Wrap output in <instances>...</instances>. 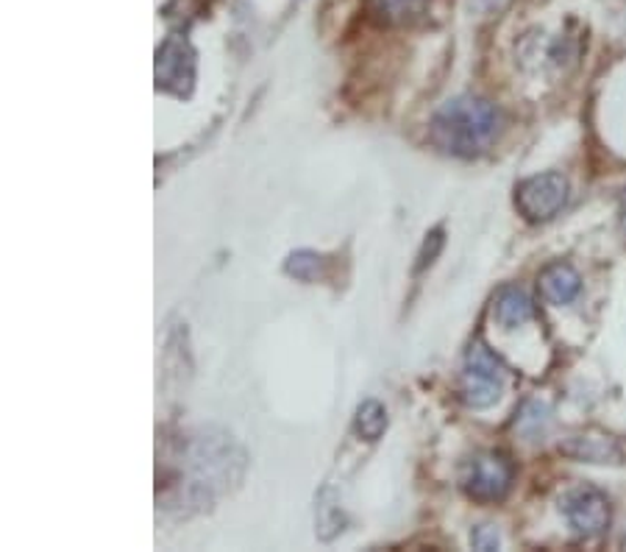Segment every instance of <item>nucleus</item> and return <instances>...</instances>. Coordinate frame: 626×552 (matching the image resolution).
Here are the masks:
<instances>
[{
    "label": "nucleus",
    "instance_id": "f03ea898",
    "mask_svg": "<svg viewBox=\"0 0 626 552\" xmlns=\"http://www.w3.org/2000/svg\"><path fill=\"white\" fill-rule=\"evenodd\" d=\"M507 386V368L484 344H473L462 366L460 393L462 402L473 410H484L495 405Z\"/></svg>",
    "mask_w": 626,
    "mask_h": 552
},
{
    "label": "nucleus",
    "instance_id": "6e6552de",
    "mask_svg": "<svg viewBox=\"0 0 626 552\" xmlns=\"http://www.w3.org/2000/svg\"><path fill=\"white\" fill-rule=\"evenodd\" d=\"M579 290H582V279L568 263H552L541 274V294L543 299L552 301V305L557 307L571 305V301L579 296Z\"/></svg>",
    "mask_w": 626,
    "mask_h": 552
},
{
    "label": "nucleus",
    "instance_id": "9d476101",
    "mask_svg": "<svg viewBox=\"0 0 626 552\" xmlns=\"http://www.w3.org/2000/svg\"><path fill=\"white\" fill-rule=\"evenodd\" d=\"M388 430V413L379 402L368 399V402L359 405L357 410V432L365 438V441H379Z\"/></svg>",
    "mask_w": 626,
    "mask_h": 552
},
{
    "label": "nucleus",
    "instance_id": "20e7f679",
    "mask_svg": "<svg viewBox=\"0 0 626 552\" xmlns=\"http://www.w3.org/2000/svg\"><path fill=\"white\" fill-rule=\"evenodd\" d=\"M568 202V178L563 173H541L519 184L515 207L532 224L552 221Z\"/></svg>",
    "mask_w": 626,
    "mask_h": 552
},
{
    "label": "nucleus",
    "instance_id": "7ed1b4c3",
    "mask_svg": "<svg viewBox=\"0 0 626 552\" xmlns=\"http://www.w3.org/2000/svg\"><path fill=\"white\" fill-rule=\"evenodd\" d=\"M513 463L499 452H479L465 460L460 472V485L471 500L499 502L513 485Z\"/></svg>",
    "mask_w": 626,
    "mask_h": 552
},
{
    "label": "nucleus",
    "instance_id": "4468645a",
    "mask_svg": "<svg viewBox=\"0 0 626 552\" xmlns=\"http://www.w3.org/2000/svg\"><path fill=\"white\" fill-rule=\"evenodd\" d=\"M471 544L482 552H493L501 546V539L499 533H495V528H490V524H479V528H473L471 533Z\"/></svg>",
    "mask_w": 626,
    "mask_h": 552
},
{
    "label": "nucleus",
    "instance_id": "2eb2a0df",
    "mask_svg": "<svg viewBox=\"0 0 626 552\" xmlns=\"http://www.w3.org/2000/svg\"><path fill=\"white\" fill-rule=\"evenodd\" d=\"M440 246H443V232H432L429 235V241L423 243V252H421V263H418V268H427V265L434 263V257H438Z\"/></svg>",
    "mask_w": 626,
    "mask_h": 552
},
{
    "label": "nucleus",
    "instance_id": "ddd939ff",
    "mask_svg": "<svg viewBox=\"0 0 626 552\" xmlns=\"http://www.w3.org/2000/svg\"><path fill=\"white\" fill-rule=\"evenodd\" d=\"M285 270L301 283H318L324 276V257H318L315 252H296L287 257Z\"/></svg>",
    "mask_w": 626,
    "mask_h": 552
},
{
    "label": "nucleus",
    "instance_id": "9b49d317",
    "mask_svg": "<svg viewBox=\"0 0 626 552\" xmlns=\"http://www.w3.org/2000/svg\"><path fill=\"white\" fill-rule=\"evenodd\" d=\"M331 497H335V491L331 489H324L318 497V535L324 541L335 539V535L342 530V522H346L340 505H337Z\"/></svg>",
    "mask_w": 626,
    "mask_h": 552
},
{
    "label": "nucleus",
    "instance_id": "423d86ee",
    "mask_svg": "<svg viewBox=\"0 0 626 552\" xmlns=\"http://www.w3.org/2000/svg\"><path fill=\"white\" fill-rule=\"evenodd\" d=\"M195 84V53L187 40L171 37L156 51V86L178 99L189 95Z\"/></svg>",
    "mask_w": 626,
    "mask_h": 552
},
{
    "label": "nucleus",
    "instance_id": "39448f33",
    "mask_svg": "<svg viewBox=\"0 0 626 552\" xmlns=\"http://www.w3.org/2000/svg\"><path fill=\"white\" fill-rule=\"evenodd\" d=\"M560 511L579 539H598L602 533H607L609 519H613L609 500L593 485H576V489L565 491L560 500Z\"/></svg>",
    "mask_w": 626,
    "mask_h": 552
},
{
    "label": "nucleus",
    "instance_id": "0eeeda50",
    "mask_svg": "<svg viewBox=\"0 0 626 552\" xmlns=\"http://www.w3.org/2000/svg\"><path fill=\"white\" fill-rule=\"evenodd\" d=\"M560 452L574 460H587V463H620V458H624V452H620V447L613 438L596 436V432L571 436L568 441L560 443Z\"/></svg>",
    "mask_w": 626,
    "mask_h": 552
},
{
    "label": "nucleus",
    "instance_id": "f257e3e1",
    "mask_svg": "<svg viewBox=\"0 0 626 552\" xmlns=\"http://www.w3.org/2000/svg\"><path fill=\"white\" fill-rule=\"evenodd\" d=\"M501 132V112L490 101L460 95L440 106L429 126V140L443 154L471 156L484 154Z\"/></svg>",
    "mask_w": 626,
    "mask_h": 552
},
{
    "label": "nucleus",
    "instance_id": "f8f14e48",
    "mask_svg": "<svg viewBox=\"0 0 626 552\" xmlns=\"http://www.w3.org/2000/svg\"><path fill=\"white\" fill-rule=\"evenodd\" d=\"M427 0H373L376 18L384 23H407L423 9Z\"/></svg>",
    "mask_w": 626,
    "mask_h": 552
},
{
    "label": "nucleus",
    "instance_id": "1a4fd4ad",
    "mask_svg": "<svg viewBox=\"0 0 626 552\" xmlns=\"http://www.w3.org/2000/svg\"><path fill=\"white\" fill-rule=\"evenodd\" d=\"M493 316L504 329H519L524 327L526 321H532L535 307H532V299L524 294V290L504 288L499 296H495Z\"/></svg>",
    "mask_w": 626,
    "mask_h": 552
}]
</instances>
